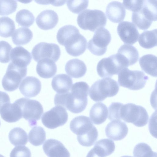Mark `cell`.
<instances>
[{
    "label": "cell",
    "instance_id": "cell-1",
    "mask_svg": "<svg viewBox=\"0 0 157 157\" xmlns=\"http://www.w3.org/2000/svg\"><path fill=\"white\" fill-rule=\"evenodd\" d=\"M89 88L85 82H76L72 85L70 92L56 94L55 105L61 106L73 113H80L87 105Z\"/></svg>",
    "mask_w": 157,
    "mask_h": 157
},
{
    "label": "cell",
    "instance_id": "cell-2",
    "mask_svg": "<svg viewBox=\"0 0 157 157\" xmlns=\"http://www.w3.org/2000/svg\"><path fill=\"white\" fill-rule=\"evenodd\" d=\"M56 39L60 45L65 46L67 52L71 56H78L86 49V39L74 25H67L61 27L57 32Z\"/></svg>",
    "mask_w": 157,
    "mask_h": 157
},
{
    "label": "cell",
    "instance_id": "cell-3",
    "mask_svg": "<svg viewBox=\"0 0 157 157\" xmlns=\"http://www.w3.org/2000/svg\"><path fill=\"white\" fill-rule=\"evenodd\" d=\"M70 127L71 130L77 135L79 143L83 146L93 145L98 139L97 129L87 117H75L71 121Z\"/></svg>",
    "mask_w": 157,
    "mask_h": 157
},
{
    "label": "cell",
    "instance_id": "cell-4",
    "mask_svg": "<svg viewBox=\"0 0 157 157\" xmlns=\"http://www.w3.org/2000/svg\"><path fill=\"white\" fill-rule=\"evenodd\" d=\"M120 120L131 123L138 127H143L148 123L149 116L143 107L132 103L121 105L119 113Z\"/></svg>",
    "mask_w": 157,
    "mask_h": 157
},
{
    "label": "cell",
    "instance_id": "cell-5",
    "mask_svg": "<svg viewBox=\"0 0 157 157\" xmlns=\"http://www.w3.org/2000/svg\"><path fill=\"white\" fill-rule=\"evenodd\" d=\"M119 90L116 81L111 78H104L92 85L89 90V96L94 101H102L107 97L116 95Z\"/></svg>",
    "mask_w": 157,
    "mask_h": 157
},
{
    "label": "cell",
    "instance_id": "cell-6",
    "mask_svg": "<svg viewBox=\"0 0 157 157\" xmlns=\"http://www.w3.org/2000/svg\"><path fill=\"white\" fill-rule=\"evenodd\" d=\"M107 21L105 13L98 10H84L78 15L77 18L78 24L81 29L93 32L104 28Z\"/></svg>",
    "mask_w": 157,
    "mask_h": 157
},
{
    "label": "cell",
    "instance_id": "cell-7",
    "mask_svg": "<svg viewBox=\"0 0 157 157\" xmlns=\"http://www.w3.org/2000/svg\"><path fill=\"white\" fill-rule=\"evenodd\" d=\"M148 79V76L141 71H132L124 68L118 74V81L120 86L136 90L143 88Z\"/></svg>",
    "mask_w": 157,
    "mask_h": 157
},
{
    "label": "cell",
    "instance_id": "cell-8",
    "mask_svg": "<svg viewBox=\"0 0 157 157\" xmlns=\"http://www.w3.org/2000/svg\"><path fill=\"white\" fill-rule=\"evenodd\" d=\"M20 106L22 117L27 120L32 127L36 125L43 113L41 104L37 101L22 98L15 101Z\"/></svg>",
    "mask_w": 157,
    "mask_h": 157
},
{
    "label": "cell",
    "instance_id": "cell-9",
    "mask_svg": "<svg viewBox=\"0 0 157 157\" xmlns=\"http://www.w3.org/2000/svg\"><path fill=\"white\" fill-rule=\"evenodd\" d=\"M27 73V67H20L11 62L8 65L2 80L3 88L5 90L9 92L16 90Z\"/></svg>",
    "mask_w": 157,
    "mask_h": 157
},
{
    "label": "cell",
    "instance_id": "cell-10",
    "mask_svg": "<svg viewBox=\"0 0 157 157\" xmlns=\"http://www.w3.org/2000/svg\"><path fill=\"white\" fill-rule=\"evenodd\" d=\"M111 36L109 31L104 28H100L94 33L92 39L88 41L87 48L93 54L101 56L106 52Z\"/></svg>",
    "mask_w": 157,
    "mask_h": 157
},
{
    "label": "cell",
    "instance_id": "cell-11",
    "mask_svg": "<svg viewBox=\"0 0 157 157\" xmlns=\"http://www.w3.org/2000/svg\"><path fill=\"white\" fill-rule=\"evenodd\" d=\"M68 115L66 109L60 106H56L44 113L41 121L46 127L54 129L64 125L67 122Z\"/></svg>",
    "mask_w": 157,
    "mask_h": 157
},
{
    "label": "cell",
    "instance_id": "cell-12",
    "mask_svg": "<svg viewBox=\"0 0 157 157\" xmlns=\"http://www.w3.org/2000/svg\"><path fill=\"white\" fill-rule=\"evenodd\" d=\"M31 53L33 59L37 62L42 59H48L55 62L59 59L61 52L57 44L42 42L35 46Z\"/></svg>",
    "mask_w": 157,
    "mask_h": 157
},
{
    "label": "cell",
    "instance_id": "cell-13",
    "mask_svg": "<svg viewBox=\"0 0 157 157\" xmlns=\"http://www.w3.org/2000/svg\"><path fill=\"white\" fill-rule=\"evenodd\" d=\"M124 68L116 54L100 60L97 65V71L101 78L111 77L113 75H118Z\"/></svg>",
    "mask_w": 157,
    "mask_h": 157
},
{
    "label": "cell",
    "instance_id": "cell-14",
    "mask_svg": "<svg viewBox=\"0 0 157 157\" xmlns=\"http://www.w3.org/2000/svg\"><path fill=\"white\" fill-rule=\"evenodd\" d=\"M117 31L120 38L125 44L132 45L138 40L139 33L136 26L131 22L123 21L120 23Z\"/></svg>",
    "mask_w": 157,
    "mask_h": 157
},
{
    "label": "cell",
    "instance_id": "cell-15",
    "mask_svg": "<svg viewBox=\"0 0 157 157\" xmlns=\"http://www.w3.org/2000/svg\"><path fill=\"white\" fill-rule=\"evenodd\" d=\"M116 55L124 68H127L136 63L139 57L137 49L133 46L127 44L121 45Z\"/></svg>",
    "mask_w": 157,
    "mask_h": 157
},
{
    "label": "cell",
    "instance_id": "cell-16",
    "mask_svg": "<svg viewBox=\"0 0 157 157\" xmlns=\"http://www.w3.org/2000/svg\"><path fill=\"white\" fill-rule=\"evenodd\" d=\"M105 132L107 137L113 140L118 141L126 136L128 128L124 122L120 120H114L107 124Z\"/></svg>",
    "mask_w": 157,
    "mask_h": 157
},
{
    "label": "cell",
    "instance_id": "cell-17",
    "mask_svg": "<svg viewBox=\"0 0 157 157\" xmlns=\"http://www.w3.org/2000/svg\"><path fill=\"white\" fill-rule=\"evenodd\" d=\"M41 83L37 78L33 76L26 77L21 82L19 89L25 97L31 98L35 97L40 92Z\"/></svg>",
    "mask_w": 157,
    "mask_h": 157
},
{
    "label": "cell",
    "instance_id": "cell-18",
    "mask_svg": "<svg viewBox=\"0 0 157 157\" xmlns=\"http://www.w3.org/2000/svg\"><path fill=\"white\" fill-rule=\"evenodd\" d=\"M45 154L48 157H70V154L63 144L56 139L47 140L43 146Z\"/></svg>",
    "mask_w": 157,
    "mask_h": 157
},
{
    "label": "cell",
    "instance_id": "cell-19",
    "mask_svg": "<svg viewBox=\"0 0 157 157\" xmlns=\"http://www.w3.org/2000/svg\"><path fill=\"white\" fill-rule=\"evenodd\" d=\"M59 20L57 13L54 10H46L41 12L37 17L36 24L44 30L52 29L56 25Z\"/></svg>",
    "mask_w": 157,
    "mask_h": 157
},
{
    "label": "cell",
    "instance_id": "cell-20",
    "mask_svg": "<svg viewBox=\"0 0 157 157\" xmlns=\"http://www.w3.org/2000/svg\"><path fill=\"white\" fill-rule=\"evenodd\" d=\"M2 118L9 123H13L22 118L21 110L19 105L15 101L8 103L2 107L0 111Z\"/></svg>",
    "mask_w": 157,
    "mask_h": 157
},
{
    "label": "cell",
    "instance_id": "cell-21",
    "mask_svg": "<svg viewBox=\"0 0 157 157\" xmlns=\"http://www.w3.org/2000/svg\"><path fill=\"white\" fill-rule=\"evenodd\" d=\"M106 14L108 18L111 21L118 23L124 20L126 14V10L121 2L113 1L107 5Z\"/></svg>",
    "mask_w": 157,
    "mask_h": 157
},
{
    "label": "cell",
    "instance_id": "cell-22",
    "mask_svg": "<svg viewBox=\"0 0 157 157\" xmlns=\"http://www.w3.org/2000/svg\"><path fill=\"white\" fill-rule=\"evenodd\" d=\"M10 58L11 62L22 67H27L32 59L31 53L21 46H17L12 49Z\"/></svg>",
    "mask_w": 157,
    "mask_h": 157
},
{
    "label": "cell",
    "instance_id": "cell-23",
    "mask_svg": "<svg viewBox=\"0 0 157 157\" xmlns=\"http://www.w3.org/2000/svg\"><path fill=\"white\" fill-rule=\"evenodd\" d=\"M52 86L58 94H63L71 90L73 81L71 77L65 74L57 75L52 79Z\"/></svg>",
    "mask_w": 157,
    "mask_h": 157
},
{
    "label": "cell",
    "instance_id": "cell-24",
    "mask_svg": "<svg viewBox=\"0 0 157 157\" xmlns=\"http://www.w3.org/2000/svg\"><path fill=\"white\" fill-rule=\"evenodd\" d=\"M57 67L52 60L48 59H41L38 62L36 71L41 77L48 78L53 76L56 73Z\"/></svg>",
    "mask_w": 157,
    "mask_h": 157
},
{
    "label": "cell",
    "instance_id": "cell-25",
    "mask_svg": "<svg viewBox=\"0 0 157 157\" xmlns=\"http://www.w3.org/2000/svg\"><path fill=\"white\" fill-rule=\"evenodd\" d=\"M65 70L67 74L72 77L78 78L84 75L87 68L83 61L74 59L67 62L65 66Z\"/></svg>",
    "mask_w": 157,
    "mask_h": 157
},
{
    "label": "cell",
    "instance_id": "cell-26",
    "mask_svg": "<svg viewBox=\"0 0 157 157\" xmlns=\"http://www.w3.org/2000/svg\"><path fill=\"white\" fill-rule=\"evenodd\" d=\"M115 147L113 141L108 139H103L97 141L90 150L98 157H105L114 151Z\"/></svg>",
    "mask_w": 157,
    "mask_h": 157
},
{
    "label": "cell",
    "instance_id": "cell-27",
    "mask_svg": "<svg viewBox=\"0 0 157 157\" xmlns=\"http://www.w3.org/2000/svg\"><path fill=\"white\" fill-rule=\"evenodd\" d=\"M106 105L101 102L94 104L90 111V117L92 122L99 125L104 123L106 120L108 114Z\"/></svg>",
    "mask_w": 157,
    "mask_h": 157
},
{
    "label": "cell",
    "instance_id": "cell-28",
    "mask_svg": "<svg viewBox=\"0 0 157 157\" xmlns=\"http://www.w3.org/2000/svg\"><path fill=\"white\" fill-rule=\"evenodd\" d=\"M141 69L153 77L157 76V57L151 54L144 55L139 59Z\"/></svg>",
    "mask_w": 157,
    "mask_h": 157
},
{
    "label": "cell",
    "instance_id": "cell-29",
    "mask_svg": "<svg viewBox=\"0 0 157 157\" xmlns=\"http://www.w3.org/2000/svg\"><path fill=\"white\" fill-rule=\"evenodd\" d=\"M33 37V33L29 28L21 27L14 31L12 39L13 43L16 45H21L29 43Z\"/></svg>",
    "mask_w": 157,
    "mask_h": 157
},
{
    "label": "cell",
    "instance_id": "cell-30",
    "mask_svg": "<svg viewBox=\"0 0 157 157\" xmlns=\"http://www.w3.org/2000/svg\"><path fill=\"white\" fill-rule=\"evenodd\" d=\"M139 37V43L144 48L150 49L157 46L156 29L144 31Z\"/></svg>",
    "mask_w": 157,
    "mask_h": 157
},
{
    "label": "cell",
    "instance_id": "cell-31",
    "mask_svg": "<svg viewBox=\"0 0 157 157\" xmlns=\"http://www.w3.org/2000/svg\"><path fill=\"white\" fill-rule=\"evenodd\" d=\"M8 136L10 143L15 146L25 145L28 141L27 133L21 128L15 127L12 129Z\"/></svg>",
    "mask_w": 157,
    "mask_h": 157
},
{
    "label": "cell",
    "instance_id": "cell-32",
    "mask_svg": "<svg viewBox=\"0 0 157 157\" xmlns=\"http://www.w3.org/2000/svg\"><path fill=\"white\" fill-rule=\"evenodd\" d=\"M29 141L34 146L42 145L46 139V132L41 127L36 126L33 127L29 133Z\"/></svg>",
    "mask_w": 157,
    "mask_h": 157
},
{
    "label": "cell",
    "instance_id": "cell-33",
    "mask_svg": "<svg viewBox=\"0 0 157 157\" xmlns=\"http://www.w3.org/2000/svg\"><path fill=\"white\" fill-rule=\"evenodd\" d=\"M144 17L152 22L157 20V0H143L140 10Z\"/></svg>",
    "mask_w": 157,
    "mask_h": 157
},
{
    "label": "cell",
    "instance_id": "cell-34",
    "mask_svg": "<svg viewBox=\"0 0 157 157\" xmlns=\"http://www.w3.org/2000/svg\"><path fill=\"white\" fill-rule=\"evenodd\" d=\"M15 29L14 21L7 17L0 18V36L7 38L12 36Z\"/></svg>",
    "mask_w": 157,
    "mask_h": 157
},
{
    "label": "cell",
    "instance_id": "cell-35",
    "mask_svg": "<svg viewBox=\"0 0 157 157\" xmlns=\"http://www.w3.org/2000/svg\"><path fill=\"white\" fill-rule=\"evenodd\" d=\"M15 19L19 25L29 27L33 23L35 17L32 12L28 10L22 9L17 13Z\"/></svg>",
    "mask_w": 157,
    "mask_h": 157
},
{
    "label": "cell",
    "instance_id": "cell-36",
    "mask_svg": "<svg viewBox=\"0 0 157 157\" xmlns=\"http://www.w3.org/2000/svg\"><path fill=\"white\" fill-rule=\"evenodd\" d=\"M134 157H157V153L152 151L147 144L140 143L137 144L133 150Z\"/></svg>",
    "mask_w": 157,
    "mask_h": 157
},
{
    "label": "cell",
    "instance_id": "cell-37",
    "mask_svg": "<svg viewBox=\"0 0 157 157\" xmlns=\"http://www.w3.org/2000/svg\"><path fill=\"white\" fill-rule=\"evenodd\" d=\"M140 10L132 13V20L133 23L139 29L145 30L150 26L152 22L149 21L144 17Z\"/></svg>",
    "mask_w": 157,
    "mask_h": 157
},
{
    "label": "cell",
    "instance_id": "cell-38",
    "mask_svg": "<svg viewBox=\"0 0 157 157\" xmlns=\"http://www.w3.org/2000/svg\"><path fill=\"white\" fill-rule=\"evenodd\" d=\"M88 0H68L67 5L68 9L75 13H78L86 9L88 5Z\"/></svg>",
    "mask_w": 157,
    "mask_h": 157
},
{
    "label": "cell",
    "instance_id": "cell-39",
    "mask_svg": "<svg viewBox=\"0 0 157 157\" xmlns=\"http://www.w3.org/2000/svg\"><path fill=\"white\" fill-rule=\"evenodd\" d=\"M17 6L15 0H0V15H7L15 11Z\"/></svg>",
    "mask_w": 157,
    "mask_h": 157
},
{
    "label": "cell",
    "instance_id": "cell-40",
    "mask_svg": "<svg viewBox=\"0 0 157 157\" xmlns=\"http://www.w3.org/2000/svg\"><path fill=\"white\" fill-rule=\"evenodd\" d=\"M12 48L11 45L5 41H0V62L6 63L10 60V54Z\"/></svg>",
    "mask_w": 157,
    "mask_h": 157
},
{
    "label": "cell",
    "instance_id": "cell-41",
    "mask_svg": "<svg viewBox=\"0 0 157 157\" xmlns=\"http://www.w3.org/2000/svg\"><path fill=\"white\" fill-rule=\"evenodd\" d=\"M31 156L30 150L25 146L15 147L10 154V157H31Z\"/></svg>",
    "mask_w": 157,
    "mask_h": 157
},
{
    "label": "cell",
    "instance_id": "cell-42",
    "mask_svg": "<svg viewBox=\"0 0 157 157\" xmlns=\"http://www.w3.org/2000/svg\"><path fill=\"white\" fill-rule=\"evenodd\" d=\"M122 103L114 102L112 103L108 108V118L110 121L120 120L119 113L120 107Z\"/></svg>",
    "mask_w": 157,
    "mask_h": 157
},
{
    "label": "cell",
    "instance_id": "cell-43",
    "mask_svg": "<svg viewBox=\"0 0 157 157\" xmlns=\"http://www.w3.org/2000/svg\"><path fill=\"white\" fill-rule=\"evenodd\" d=\"M143 0H124L123 6L127 9L133 12L139 11L142 8Z\"/></svg>",
    "mask_w": 157,
    "mask_h": 157
},
{
    "label": "cell",
    "instance_id": "cell-44",
    "mask_svg": "<svg viewBox=\"0 0 157 157\" xmlns=\"http://www.w3.org/2000/svg\"><path fill=\"white\" fill-rule=\"evenodd\" d=\"M10 103V100L8 95L5 92L0 91V111L3 105Z\"/></svg>",
    "mask_w": 157,
    "mask_h": 157
},
{
    "label": "cell",
    "instance_id": "cell-45",
    "mask_svg": "<svg viewBox=\"0 0 157 157\" xmlns=\"http://www.w3.org/2000/svg\"><path fill=\"white\" fill-rule=\"evenodd\" d=\"M121 157H133L132 156H129V155H124V156H122Z\"/></svg>",
    "mask_w": 157,
    "mask_h": 157
},
{
    "label": "cell",
    "instance_id": "cell-46",
    "mask_svg": "<svg viewBox=\"0 0 157 157\" xmlns=\"http://www.w3.org/2000/svg\"><path fill=\"white\" fill-rule=\"evenodd\" d=\"M0 157H4L3 155L0 154Z\"/></svg>",
    "mask_w": 157,
    "mask_h": 157
},
{
    "label": "cell",
    "instance_id": "cell-47",
    "mask_svg": "<svg viewBox=\"0 0 157 157\" xmlns=\"http://www.w3.org/2000/svg\"><path fill=\"white\" fill-rule=\"evenodd\" d=\"M0 125H1V123H0Z\"/></svg>",
    "mask_w": 157,
    "mask_h": 157
}]
</instances>
